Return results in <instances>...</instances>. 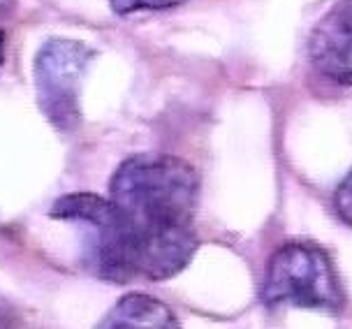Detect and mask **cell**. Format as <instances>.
I'll use <instances>...</instances> for the list:
<instances>
[{
	"label": "cell",
	"mask_w": 352,
	"mask_h": 329,
	"mask_svg": "<svg viewBox=\"0 0 352 329\" xmlns=\"http://www.w3.org/2000/svg\"><path fill=\"white\" fill-rule=\"evenodd\" d=\"M308 56L320 72L336 81H352V0H338L320 19L308 42Z\"/></svg>",
	"instance_id": "obj_4"
},
{
	"label": "cell",
	"mask_w": 352,
	"mask_h": 329,
	"mask_svg": "<svg viewBox=\"0 0 352 329\" xmlns=\"http://www.w3.org/2000/svg\"><path fill=\"white\" fill-rule=\"evenodd\" d=\"M93 49L70 37H52L35 56L37 105L58 130H74L81 121L79 84Z\"/></svg>",
	"instance_id": "obj_3"
},
{
	"label": "cell",
	"mask_w": 352,
	"mask_h": 329,
	"mask_svg": "<svg viewBox=\"0 0 352 329\" xmlns=\"http://www.w3.org/2000/svg\"><path fill=\"white\" fill-rule=\"evenodd\" d=\"M181 3H186V0H109L111 10L121 17L144 10H167V8H176Z\"/></svg>",
	"instance_id": "obj_6"
},
{
	"label": "cell",
	"mask_w": 352,
	"mask_h": 329,
	"mask_svg": "<svg viewBox=\"0 0 352 329\" xmlns=\"http://www.w3.org/2000/svg\"><path fill=\"white\" fill-rule=\"evenodd\" d=\"M96 329H179V320L158 297L132 293L121 297Z\"/></svg>",
	"instance_id": "obj_5"
},
{
	"label": "cell",
	"mask_w": 352,
	"mask_h": 329,
	"mask_svg": "<svg viewBox=\"0 0 352 329\" xmlns=\"http://www.w3.org/2000/svg\"><path fill=\"white\" fill-rule=\"evenodd\" d=\"M267 306L341 311L343 290L329 255L316 244L292 242L272 255L262 286Z\"/></svg>",
	"instance_id": "obj_2"
},
{
	"label": "cell",
	"mask_w": 352,
	"mask_h": 329,
	"mask_svg": "<svg viewBox=\"0 0 352 329\" xmlns=\"http://www.w3.org/2000/svg\"><path fill=\"white\" fill-rule=\"evenodd\" d=\"M12 0H0V21H3V19H8L10 17V12H12Z\"/></svg>",
	"instance_id": "obj_8"
},
{
	"label": "cell",
	"mask_w": 352,
	"mask_h": 329,
	"mask_svg": "<svg viewBox=\"0 0 352 329\" xmlns=\"http://www.w3.org/2000/svg\"><path fill=\"white\" fill-rule=\"evenodd\" d=\"M334 204H336V213L343 218V223L352 225V172L336 188Z\"/></svg>",
	"instance_id": "obj_7"
},
{
	"label": "cell",
	"mask_w": 352,
	"mask_h": 329,
	"mask_svg": "<svg viewBox=\"0 0 352 329\" xmlns=\"http://www.w3.org/2000/svg\"><path fill=\"white\" fill-rule=\"evenodd\" d=\"M109 193L128 230L132 281H165L181 274L197 251V172L181 158L140 153L118 164Z\"/></svg>",
	"instance_id": "obj_1"
}]
</instances>
